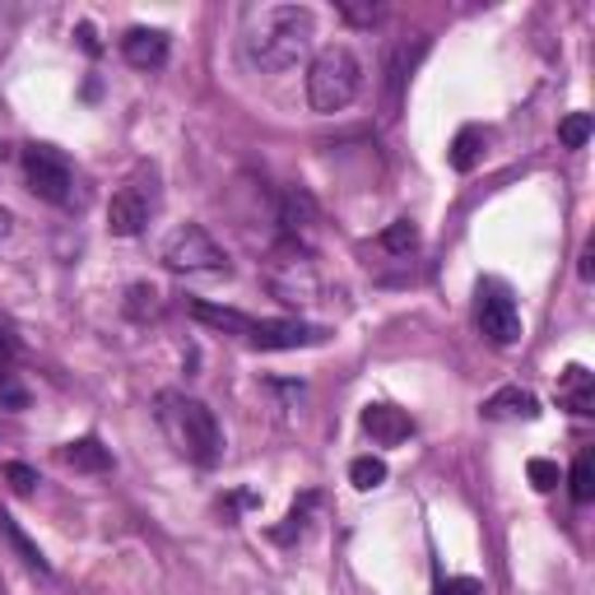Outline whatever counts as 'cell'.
Returning a JSON list of instances; mask_svg holds the SVG:
<instances>
[{"instance_id": "cell-1", "label": "cell", "mask_w": 595, "mask_h": 595, "mask_svg": "<svg viewBox=\"0 0 595 595\" xmlns=\"http://www.w3.org/2000/svg\"><path fill=\"white\" fill-rule=\"evenodd\" d=\"M312 38H317V14L307 5H260L242 33V51L256 70L284 75L312 51Z\"/></svg>"}, {"instance_id": "cell-2", "label": "cell", "mask_w": 595, "mask_h": 595, "mask_svg": "<svg viewBox=\"0 0 595 595\" xmlns=\"http://www.w3.org/2000/svg\"><path fill=\"white\" fill-rule=\"evenodd\" d=\"M159 428L172 447H178V457H186L191 465H215L223 457V428L215 410L205 405V400L186 396V391H159Z\"/></svg>"}, {"instance_id": "cell-3", "label": "cell", "mask_w": 595, "mask_h": 595, "mask_svg": "<svg viewBox=\"0 0 595 595\" xmlns=\"http://www.w3.org/2000/svg\"><path fill=\"white\" fill-rule=\"evenodd\" d=\"M363 89V61L354 57V47H344V42H330L321 47L317 57H312L307 65V102H312V112H344L349 102L359 98Z\"/></svg>"}, {"instance_id": "cell-4", "label": "cell", "mask_w": 595, "mask_h": 595, "mask_svg": "<svg viewBox=\"0 0 595 595\" xmlns=\"http://www.w3.org/2000/svg\"><path fill=\"white\" fill-rule=\"evenodd\" d=\"M154 215H159V172L139 168L108 205V233L112 238H139L149 229Z\"/></svg>"}, {"instance_id": "cell-5", "label": "cell", "mask_w": 595, "mask_h": 595, "mask_svg": "<svg viewBox=\"0 0 595 595\" xmlns=\"http://www.w3.org/2000/svg\"><path fill=\"white\" fill-rule=\"evenodd\" d=\"M163 266L172 275H229V252L209 238L201 223H182L163 242Z\"/></svg>"}, {"instance_id": "cell-6", "label": "cell", "mask_w": 595, "mask_h": 595, "mask_svg": "<svg viewBox=\"0 0 595 595\" xmlns=\"http://www.w3.org/2000/svg\"><path fill=\"white\" fill-rule=\"evenodd\" d=\"M266 284H270V293L279 298V303H289V307H307V303H317L321 298L317 266H312V256L303 247H293V242L270 260Z\"/></svg>"}, {"instance_id": "cell-7", "label": "cell", "mask_w": 595, "mask_h": 595, "mask_svg": "<svg viewBox=\"0 0 595 595\" xmlns=\"http://www.w3.org/2000/svg\"><path fill=\"white\" fill-rule=\"evenodd\" d=\"M24 178L28 191L47 205H75V168L61 149L51 145H28L24 149Z\"/></svg>"}, {"instance_id": "cell-8", "label": "cell", "mask_w": 595, "mask_h": 595, "mask_svg": "<svg viewBox=\"0 0 595 595\" xmlns=\"http://www.w3.org/2000/svg\"><path fill=\"white\" fill-rule=\"evenodd\" d=\"M475 321H479V336L488 344H517L521 340V312H517V298L507 293V284L498 279H484L475 289Z\"/></svg>"}, {"instance_id": "cell-9", "label": "cell", "mask_w": 595, "mask_h": 595, "mask_svg": "<svg viewBox=\"0 0 595 595\" xmlns=\"http://www.w3.org/2000/svg\"><path fill=\"white\" fill-rule=\"evenodd\" d=\"M424 51H428V38H414V42L391 47L387 80H381V108H387V117H400V98H405V84L414 75V65L424 61Z\"/></svg>"}, {"instance_id": "cell-10", "label": "cell", "mask_w": 595, "mask_h": 595, "mask_svg": "<svg viewBox=\"0 0 595 595\" xmlns=\"http://www.w3.org/2000/svg\"><path fill=\"white\" fill-rule=\"evenodd\" d=\"M330 336L326 326H307V321H252L247 340L256 349H312Z\"/></svg>"}, {"instance_id": "cell-11", "label": "cell", "mask_w": 595, "mask_h": 595, "mask_svg": "<svg viewBox=\"0 0 595 595\" xmlns=\"http://www.w3.org/2000/svg\"><path fill=\"white\" fill-rule=\"evenodd\" d=\"M279 229H284V238L293 242V247L312 238V229H317V201H312V191L293 186V191L279 196Z\"/></svg>"}, {"instance_id": "cell-12", "label": "cell", "mask_w": 595, "mask_h": 595, "mask_svg": "<svg viewBox=\"0 0 595 595\" xmlns=\"http://www.w3.org/2000/svg\"><path fill=\"white\" fill-rule=\"evenodd\" d=\"M363 433L373 437L377 447H400L414 437V418L396 405H367L363 410Z\"/></svg>"}, {"instance_id": "cell-13", "label": "cell", "mask_w": 595, "mask_h": 595, "mask_svg": "<svg viewBox=\"0 0 595 595\" xmlns=\"http://www.w3.org/2000/svg\"><path fill=\"white\" fill-rule=\"evenodd\" d=\"M121 57L135 70H163L168 65V33L163 28H131L121 38Z\"/></svg>"}, {"instance_id": "cell-14", "label": "cell", "mask_w": 595, "mask_h": 595, "mask_svg": "<svg viewBox=\"0 0 595 595\" xmlns=\"http://www.w3.org/2000/svg\"><path fill=\"white\" fill-rule=\"evenodd\" d=\"M558 405L572 414H595V381L582 363L563 367V377H558Z\"/></svg>"}, {"instance_id": "cell-15", "label": "cell", "mask_w": 595, "mask_h": 595, "mask_svg": "<svg viewBox=\"0 0 595 595\" xmlns=\"http://www.w3.org/2000/svg\"><path fill=\"white\" fill-rule=\"evenodd\" d=\"M61 461L80 475H108L112 470V451L98 442V437H80V442H65L61 447Z\"/></svg>"}, {"instance_id": "cell-16", "label": "cell", "mask_w": 595, "mask_h": 595, "mask_svg": "<svg viewBox=\"0 0 595 595\" xmlns=\"http://www.w3.org/2000/svg\"><path fill=\"white\" fill-rule=\"evenodd\" d=\"M484 418H539V400L521 387H502L484 400Z\"/></svg>"}, {"instance_id": "cell-17", "label": "cell", "mask_w": 595, "mask_h": 595, "mask_svg": "<svg viewBox=\"0 0 595 595\" xmlns=\"http://www.w3.org/2000/svg\"><path fill=\"white\" fill-rule=\"evenodd\" d=\"M484 149H488V131L484 126H461L457 139H451V149H447V163L457 172H475L484 163Z\"/></svg>"}, {"instance_id": "cell-18", "label": "cell", "mask_w": 595, "mask_h": 595, "mask_svg": "<svg viewBox=\"0 0 595 595\" xmlns=\"http://www.w3.org/2000/svg\"><path fill=\"white\" fill-rule=\"evenodd\" d=\"M0 535H5V539H10V549H14V554H20V558H24V568H33V572H42V576L51 572V568H47V558H42V549H38V545H33V539H28L24 531H20V521H14L10 512H0Z\"/></svg>"}, {"instance_id": "cell-19", "label": "cell", "mask_w": 595, "mask_h": 595, "mask_svg": "<svg viewBox=\"0 0 595 595\" xmlns=\"http://www.w3.org/2000/svg\"><path fill=\"white\" fill-rule=\"evenodd\" d=\"M191 317L215 326V330H229V336H247L252 330V317H242L233 307H215V303H191Z\"/></svg>"}, {"instance_id": "cell-20", "label": "cell", "mask_w": 595, "mask_h": 595, "mask_svg": "<svg viewBox=\"0 0 595 595\" xmlns=\"http://www.w3.org/2000/svg\"><path fill=\"white\" fill-rule=\"evenodd\" d=\"M349 484H354L359 494H373V488L387 484V461H377V457H354V461H349Z\"/></svg>"}, {"instance_id": "cell-21", "label": "cell", "mask_w": 595, "mask_h": 595, "mask_svg": "<svg viewBox=\"0 0 595 595\" xmlns=\"http://www.w3.org/2000/svg\"><path fill=\"white\" fill-rule=\"evenodd\" d=\"M381 252H391V256H410L414 247H418V229L410 219H396V223H387V229H381Z\"/></svg>"}, {"instance_id": "cell-22", "label": "cell", "mask_w": 595, "mask_h": 595, "mask_svg": "<svg viewBox=\"0 0 595 595\" xmlns=\"http://www.w3.org/2000/svg\"><path fill=\"white\" fill-rule=\"evenodd\" d=\"M591 131H595V117L591 112H572V117L558 121V145H563V149H582L586 139H591Z\"/></svg>"}, {"instance_id": "cell-23", "label": "cell", "mask_w": 595, "mask_h": 595, "mask_svg": "<svg viewBox=\"0 0 595 595\" xmlns=\"http://www.w3.org/2000/svg\"><path fill=\"white\" fill-rule=\"evenodd\" d=\"M159 289L154 284H131L126 289V317H135V321H145V317H154L159 312Z\"/></svg>"}, {"instance_id": "cell-24", "label": "cell", "mask_w": 595, "mask_h": 595, "mask_svg": "<svg viewBox=\"0 0 595 595\" xmlns=\"http://www.w3.org/2000/svg\"><path fill=\"white\" fill-rule=\"evenodd\" d=\"M568 484H572V498H576V502H591V498H595V465H591V451H582V457L572 461Z\"/></svg>"}, {"instance_id": "cell-25", "label": "cell", "mask_w": 595, "mask_h": 595, "mask_svg": "<svg viewBox=\"0 0 595 595\" xmlns=\"http://www.w3.org/2000/svg\"><path fill=\"white\" fill-rule=\"evenodd\" d=\"M312 507H317V494H307L303 502H293V512H289V526H279V531H275V539H279V545H289L293 535H303V526H307V512H312Z\"/></svg>"}, {"instance_id": "cell-26", "label": "cell", "mask_w": 595, "mask_h": 595, "mask_svg": "<svg viewBox=\"0 0 595 595\" xmlns=\"http://www.w3.org/2000/svg\"><path fill=\"white\" fill-rule=\"evenodd\" d=\"M526 475H531V484L539 488V494H554V488L563 484V475H558V465H554V461H545V457H535V461L526 465Z\"/></svg>"}, {"instance_id": "cell-27", "label": "cell", "mask_w": 595, "mask_h": 595, "mask_svg": "<svg viewBox=\"0 0 595 595\" xmlns=\"http://www.w3.org/2000/svg\"><path fill=\"white\" fill-rule=\"evenodd\" d=\"M5 479H10L14 494H33V484H38V470L24 465V461H14V465H5Z\"/></svg>"}, {"instance_id": "cell-28", "label": "cell", "mask_w": 595, "mask_h": 595, "mask_svg": "<svg viewBox=\"0 0 595 595\" xmlns=\"http://www.w3.org/2000/svg\"><path fill=\"white\" fill-rule=\"evenodd\" d=\"M340 14L349 24H377L381 20V5H354V0H340Z\"/></svg>"}, {"instance_id": "cell-29", "label": "cell", "mask_w": 595, "mask_h": 595, "mask_svg": "<svg viewBox=\"0 0 595 595\" xmlns=\"http://www.w3.org/2000/svg\"><path fill=\"white\" fill-rule=\"evenodd\" d=\"M437 595H484V586L475 576H447V582H437Z\"/></svg>"}, {"instance_id": "cell-30", "label": "cell", "mask_w": 595, "mask_h": 595, "mask_svg": "<svg viewBox=\"0 0 595 595\" xmlns=\"http://www.w3.org/2000/svg\"><path fill=\"white\" fill-rule=\"evenodd\" d=\"M10 223H14V219H10V209H5V205H0V242H5V238H10Z\"/></svg>"}, {"instance_id": "cell-31", "label": "cell", "mask_w": 595, "mask_h": 595, "mask_svg": "<svg viewBox=\"0 0 595 595\" xmlns=\"http://www.w3.org/2000/svg\"><path fill=\"white\" fill-rule=\"evenodd\" d=\"M10 387V373H0V391H5Z\"/></svg>"}, {"instance_id": "cell-32", "label": "cell", "mask_w": 595, "mask_h": 595, "mask_svg": "<svg viewBox=\"0 0 595 595\" xmlns=\"http://www.w3.org/2000/svg\"><path fill=\"white\" fill-rule=\"evenodd\" d=\"M0 354H10V340L5 336H0Z\"/></svg>"}, {"instance_id": "cell-33", "label": "cell", "mask_w": 595, "mask_h": 595, "mask_svg": "<svg viewBox=\"0 0 595 595\" xmlns=\"http://www.w3.org/2000/svg\"><path fill=\"white\" fill-rule=\"evenodd\" d=\"M0 154H5V145H0Z\"/></svg>"}, {"instance_id": "cell-34", "label": "cell", "mask_w": 595, "mask_h": 595, "mask_svg": "<svg viewBox=\"0 0 595 595\" xmlns=\"http://www.w3.org/2000/svg\"><path fill=\"white\" fill-rule=\"evenodd\" d=\"M0 595H5V586H0Z\"/></svg>"}]
</instances>
